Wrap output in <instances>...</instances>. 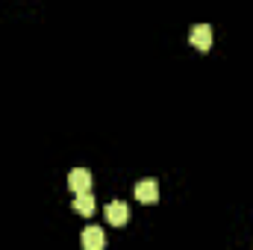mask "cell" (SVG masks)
<instances>
[{
  "label": "cell",
  "mask_w": 253,
  "mask_h": 250,
  "mask_svg": "<svg viewBox=\"0 0 253 250\" xmlns=\"http://www.w3.org/2000/svg\"><path fill=\"white\" fill-rule=\"evenodd\" d=\"M189 42L197 50H209L212 47V27L209 24H194L189 33Z\"/></svg>",
  "instance_id": "1"
},
{
  "label": "cell",
  "mask_w": 253,
  "mask_h": 250,
  "mask_svg": "<svg viewBox=\"0 0 253 250\" xmlns=\"http://www.w3.org/2000/svg\"><path fill=\"white\" fill-rule=\"evenodd\" d=\"M106 221H109L112 227H124L126 221H129V206H126L124 200H112V203L106 206Z\"/></svg>",
  "instance_id": "2"
},
{
  "label": "cell",
  "mask_w": 253,
  "mask_h": 250,
  "mask_svg": "<svg viewBox=\"0 0 253 250\" xmlns=\"http://www.w3.org/2000/svg\"><path fill=\"white\" fill-rule=\"evenodd\" d=\"M83 248L85 250H103L106 248L103 227H85V230H83Z\"/></svg>",
  "instance_id": "3"
},
{
  "label": "cell",
  "mask_w": 253,
  "mask_h": 250,
  "mask_svg": "<svg viewBox=\"0 0 253 250\" xmlns=\"http://www.w3.org/2000/svg\"><path fill=\"white\" fill-rule=\"evenodd\" d=\"M68 186L74 194H80V191H88L91 188V174L85 171V168H74L71 174H68Z\"/></svg>",
  "instance_id": "4"
},
{
  "label": "cell",
  "mask_w": 253,
  "mask_h": 250,
  "mask_svg": "<svg viewBox=\"0 0 253 250\" xmlns=\"http://www.w3.org/2000/svg\"><path fill=\"white\" fill-rule=\"evenodd\" d=\"M135 197L141 200V203H156L159 200V183L156 180H141L138 186H135Z\"/></svg>",
  "instance_id": "5"
},
{
  "label": "cell",
  "mask_w": 253,
  "mask_h": 250,
  "mask_svg": "<svg viewBox=\"0 0 253 250\" xmlns=\"http://www.w3.org/2000/svg\"><path fill=\"white\" fill-rule=\"evenodd\" d=\"M74 209L80 215H94V197H91V191H80L77 200H74Z\"/></svg>",
  "instance_id": "6"
}]
</instances>
